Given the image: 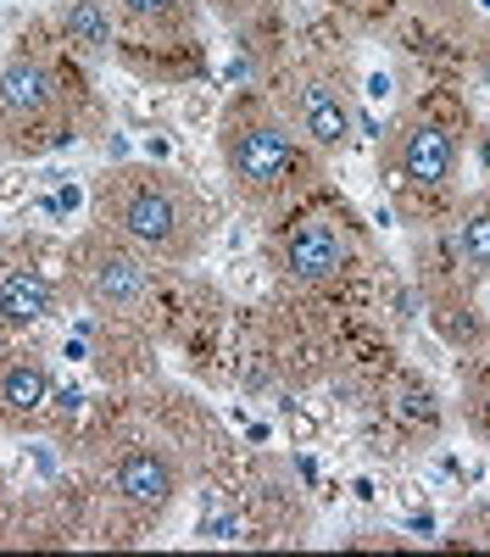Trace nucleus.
<instances>
[{
    "label": "nucleus",
    "instance_id": "9",
    "mask_svg": "<svg viewBox=\"0 0 490 557\" xmlns=\"http://www.w3.org/2000/svg\"><path fill=\"white\" fill-rule=\"evenodd\" d=\"M45 407H51V368H45V357L34 351L0 357V424L23 430Z\"/></svg>",
    "mask_w": 490,
    "mask_h": 557
},
{
    "label": "nucleus",
    "instance_id": "4",
    "mask_svg": "<svg viewBox=\"0 0 490 557\" xmlns=\"http://www.w3.org/2000/svg\"><path fill=\"white\" fill-rule=\"evenodd\" d=\"M296 134L318 157H335L356 139V101L335 67H306L296 73Z\"/></svg>",
    "mask_w": 490,
    "mask_h": 557
},
{
    "label": "nucleus",
    "instance_id": "18",
    "mask_svg": "<svg viewBox=\"0 0 490 557\" xmlns=\"http://www.w3.org/2000/svg\"><path fill=\"white\" fill-rule=\"evenodd\" d=\"M7 507H12V491H7V480H0V513H7Z\"/></svg>",
    "mask_w": 490,
    "mask_h": 557
},
{
    "label": "nucleus",
    "instance_id": "13",
    "mask_svg": "<svg viewBox=\"0 0 490 557\" xmlns=\"http://www.w3.org/2000/svg\"><path fill=\"white\" fill-rule=\"evenodd\" d=\"M117 12L140 28H156V34H178L190 23V0H117Z\"/></svg>",
    "mask_w": 490,
    "mask_h": 557
},
{
    "label": "nucleus",
    "instance_id": "17",
    "mask_svg": "<svg viewBox=\"0 0 490 557\" xmlns=\"http://www.w3.org/2000/svg\"><path fill=\"white\" fill-rule=\"evenodd\" d=\"M340 12H356V17H374V12H385L390 0H335Z\"/></svg>",
    "mask_w": 490,
    "mask_h": 557
},
{
    "label": "nucleus",
    "instance_id": "7",
    "mask_svg": "<svg viewBox=\"0 0 490 557\" xmlns=\"http://www.w3.org/2000/svg\"><path fill=\"white\" fill-rule=\"evenodd\" d=\"M390 168L413 190H445L457 178V134L435 117H401L390 134Z\"/></svg>",
    "mask_w": 490,
    "mask_h": 557
},
{
    "label": "nucleus",
    "instance_id": "2",
    "mask_svg": "<svg viewBox=\"0 0 490 557\" xmlns=\"http://www.w3.org/2000/svg\"><path fill=\"white\" fill-rule=\"evenodd\" d=\"M217 162L246 207H274L318 178V151L262 96H235L217 117Z\"/></svg>",
    "mask_w": 490,
    "mask_h": 557
},
{
    "label": "nucleus",
    "instance_id": "10",
    "mask_svg": "<svg viewBox=\"0 0 490 557\" xmlns=\"http://www.w3.org/2000/svg\"><path fill=\"white\" fill-rule=\"evenodd\" d=\"M56 312V285L39 268H7L0 273V318L7 323H45Z\"/></svg>",
    "mask_w": 490,
    "mask_h": 557
},
{
    "label": "nucleus",
    "instance_id": "3",
    "mask_svg": "<svg viewBox=\"0 0 490 557\" xmlns=\"http://www.w3.org/2000/svg\"><path fill=\"white\" fill-rule=\"evenodd\" d=\"M73 278L89 307L101 312H140L151 301V257L117 240L112 228H89L73 251Z\"/></svg>",
    "mask_w": 490,
    "mask_h": 557
},
{
    "label": "nucleus",
    "instance_id": "15",
    "mask_svg": "<svg viewBox=\"0 0 490 557\" xmlns=\"http://www.w3.org/2000/svg\"><path fill=\"white\" fill-rule=\"evenodd\" d=\"M206 7H212L217 17H229V23H235V17H246V12H256V7H262V0H206Z\"/></svg>",
    "mask_w": 490,
    "mask_h": 557
},
{
    "label": "nucleus",
    "instance_id": "5",
    "mask_svg": "<svg viewBox=\"0 0 490 557\" xmlns=\"http://www.w3.org/2000/svg\"><path fill=\"white\" fill-rule=\"evenodd\" d=\"M112 496L128 507L134 519H162L167 507L185 496V462H178L167 446H128L112 462Z\"/></svg>",
    "mask_w": 490,
    "mask_h": 557
},
{
    "label": "nucleus",
    "instance_id": "8",
    "mask_svg": "<svg viewBox=\"0 0 490 557\" xmlns=\"http://www.w3.org/2000/svg\"><path fill=\"white\" fill-rule=\"evenodd\" d=\"M56 112V73L45 67L34 51H17L0 62V123L28 128Z\"/></svg>",
    "mask_w": 490,
    "mask_h": 557
},
{
    "label": "nucleus",
    "instance_id": "16",
    "mask_svg": "<svg viewBox=\"0 0 490 557\" xmlns=\"http://www.w3.org/2000/svg\"><path fill=\"white\" fill-rule=\"evenodd\" d=\"M474 162H479V173L490 178V117L474 128Z\"/></svg>",
    "mask_w": 490,
    "mask_h": 557
},
{
    "label": "nucleus",
    "instance_id": "12",
    "mask_svg": "<svg viewBox=\"0 0 490 557\" xmlns=\"http://www.w3.org/2000/svg\"><path fill=\"white\" fill-rule=\"evenodd\" d=\"M452 246H457V262L468 273H490V201H468L463 207Z\"/></svg>",
    "mask_w": 490,
    "mask_h": 557
},
{
    "label": "nucleus",
    "instance_id": "11",
    "mask_svg": "<svg viewBox=\"0 0 490 557\" xmlns=\"http://www.w3.org/2000/svg\"><path fill=\"white\" fill-rule=\"evenodd\" d=\"M56 23H62L67 45L101 57V51H112V39H117V0H62Z\"/></svg>",
    "mask_w": 490,
    "mask_h": 557
},
{
    "label": "nucleus",
    "instance_id": "1",
    "mask_svg": "<svg viewBox=\"0 0 490 557\" xmlns=\"http://www.w3.org/2000/svg\"><path fill=\"white\" fill-rule=\"evenodd\" d=\"M96 223L151 262H190L206 240V201L196 184L162 162H123L96 178Z\"/></svg>",
    "mask_w": 490,
    "mask_h": 557
},
{
    "label": "nucleus",
    "instance_id": "6",
    "mask_svg": "<svg viewBox=\"0 0 490 557\" xmlns=\"http://www.w3.org/2000/svg\"><path fill=\"white\" fill-rule=\"evenodd\" d=\"M351 235L335 218H301L274 240V262L290 285H335L351 268Z\"/></svg>",
    "mask_w": 490,
    "mask_h": 557
},
{
    "label": "nucleus",
    "instance_id": "14",
    "mask_svg": "<svg viewBox=\"0 0 490 557\" xmlns=\"http://www.w3.org/2000/svg\"><path fill=\"white\" fill-rule=\"evenodd\" d=\"M468 67H474V84L490 96V23L474 34V57H468Z\"/></svg>",
    "mask_w": 490,
    "mask_h": 557
}]
</instances>
